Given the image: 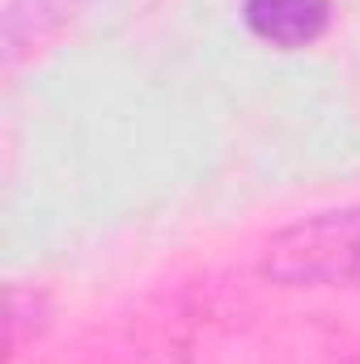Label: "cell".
<instances>
[{
  "label": "cell",
  "mask_w": 360,
  "mask_h": 364,
  "mask_svg": "<svg viewBox=\"0 0 360 364\" xmlns=\"http://www.w3.org/2000/svg\"><path fill=\"white\" fill-rule=\"evenodd\" d=\"M259 267L280 288L360 292V208L318 212L280 229Z\"/></svg>",
  "instance_id": "cell-1"
},
{
  "label": "cell",
  "mask_w": 360,
  "mask_h": 364,
  "mask_svg": "<svg viewBox=\"0 0 360 364\" xmlns=\"http://www.w3.org/2000/svg\"><path fill=\"white\" fill-rule=\"evenodd\" d=\"M242 21L275 51H301L331 30V0H246Z\"/></svg>",
  "instance_id": "cell-2"
}]
</instances>
